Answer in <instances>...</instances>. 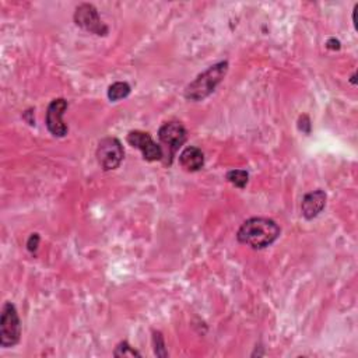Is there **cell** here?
<instances>
[{"mask_svg": "<svg viewBox=\"0 0 358 358\" xmlns=\"http://www.w3.org/2000/svg\"><path fill=\"white\" fill-rule=\"evenodd\" d=\"M282 234L279 224L266 217H252L242 222L237 233V241L252 249H264L275 244Z\"/></svg>", "mask_w": 358, "mask_h": 358, "instance_id": "1", "label": "cell"}, {"mask_svg": "<svg viewBox=\"0 0 358 358\" xmlns=\"http://www.w3.org/2000/svg\"><path fill=\"white\" fill-rule=\"evenodd\" d=\"M229 72V62L221 61L218 63H214L213 66L207 67L204 72H202L193 81H191L185 88V98L192 103H200L210 97L217 85L224 80Z\"/></svg>", "mask_w": 358, "mask_h": 358, "instance_id": "2", "label": "cell"}, {"mask_svg": "<svg viewBox=\"0 0 358 358\" xmlns=\"http://www.w3.org/2000/svg\"><path fill=\"white\" fill-rule=\"evenodd\" d=\"M188 139V130L178 120H169L160 126L158 140L164 153V164L171 165L175 154L179 151Z\"/></svg>", "mask_w": 358, "mask_h": 358, "instance_id": "3", "label": "cell"}, {"mask_svg": "<svg viewBox=\"0 0 358 358\" xmlns=\"http://www.w3.org/2000/svg\"><path fill=\"white\" fill-rule=\"evenodd\" d=\"M21 339V321L14 304L5 302L0 315V346L10 348Z\"/></svg>", "mask_w": 358, "mask_h": 358, "instance_id": "4", "label": "cell"}, {"mask_svg": "<svg viewBox=\"0 0 358 358\" xmlns=\"http://www.w3.org/2000/svg\"><path fill=\"white\" fill-rule=\"evenodd\" d=\"M73 19H74L76 25L87 32H92L98 36H105L109 32V28L101 20L96 6L90 5V3L78 5L76 8Z\"/></svg>", "mask_w": 358, "mask_h": 358, "instance_id": "5", "label": "cell"}, {"mask_svg": "<svg viewBox=\"0 0 358 358\" xmlns=\"http://www.w3.org/2000/svg\"><path fill=\"white\" fill-rule=\"evenodd\" d=\"M96 156L100 167L104 171H114L120 167L125 157V150L119 139L104 138L98 143Z\"/></svg>", "mask_w": 358, "mask_h": 358, "instance_id": "6", "label": "cell"}, {"mask_svg": "<svg viewBox=\"0 0 358 358\" xmlns=\"http://www.w3.org/2000/svg\"><path fill=\"white\" fill-rule=\"evenodd\" d=\"M127 143L142 151L143 158L149 162H154V161H162L164 158V153L160 145H157L153 138L147 131L143 130H131L127 133L126 138Z\"/></svg>", "mask_w": 358, "mask_h": 358, "instance_id": "7", "label": "cell"}, {"mask_svg": "<svg viewBox=\"0 0 358 358\" xmlns=\"http://www.w3.org/2000/svg\"><path fill=\"white\" fill-rule=\"evenodd\" d=\"M69 108V103L65 98H56L51 101L47 109V115H45V123L50 133L55 138H65L69 127L63 120V115Z\"/></svg>", "mask_w": 358, "mask_h": 358, "instance_id": "8", "label": "cell"}, {"mask_svg": "<svg viewBox=\"0 0 358 358\" xmlns=\"http://www.w3.org/2000/svg\"><path fill=\"white\" fill-rule=\"evenodd\" d=\"M326 200H328V196H326L325 191H322V189H317V191H312V192L306 193L301 203V213H302L304 218L313 220L315 217H318L324 211V209L326 206Z\"/></svg>", "mask_w": 358, "mask_h": 358, "instance_id": "9", "label": "cell"}, {"mask_svg": "<svg viewBox=\"0 0 358 358\" xmlns=\"http://www.w3.org/2000/svg\"><path fill=\"white\" fill-rule=\"evenodd\" d=\"M179 165L187 172H198L204 167V154L199 147L188 146L179 154Z\"/></svg>", "mask_w": 358, "mask_h": 358, "instance_id": "10", "label": "cell"}, {"mask_svg": "<svg viewBox=\"0 0 358 358\" xmlns=\"http://www.w3.org/2000/svg\"><path fill=\"white\" fill-rule=\"evenodd\" d=\"M131 93V88L126 81H116L108 88V98L111 103H116L119 100L127 98Z\"/></svg>", "mask_w": 358, "mask_h": 358, "instance_id": "11", "label": "cell"}, {"mask_svg": "<svg viewBox=\"0 0 358 358\" xmlns=\"http://www.w3.org/2000/svg\"><path fill=\"white\" fill-rule=\"evenodd\" d=\"M227 181L238 189H244L249 182V173L245 169H231L226 175Z\"/></svg>", "mask_w": 358, "mask_h": 358, "instance_id": "12", "label": "cell"}, {"mask_svg": "<svg viewBox=\"0 0 358 358\" xmlns=\"http://www.w3.org/2000/svg\"><path fill=\"white\" fill-rule=\"evenodd\" d=\"M114 355L115 357H142V354L136 348L131 347L127 341H120L116 346Z\"/></svg>", "mask_w": 358, "mask_h": 358, "instance_id": "13", "label": "cell"}, {"mask_svg": "<svg viewBox=\"0 0 358 358\" xmlns=\"http://www.w3.org/2000/svg\"><path fill=\"white\" fill-rule=\"evenodd\" d=\"M153 346H154V352L157 357H168V351L165 348V340L161 332L154 330L153 332Z\"/></svg>", "mask_w": 358, "mask_h": 358, "instance_id": "14", "label": "cell"}, {"mask_svg": "<svg viewBox=\"0 0 358 358\" xmlns=\"http://www.w3.org/2000/svg\"><path fill=\"white\" fill-rule=\"evenodd\" d=\"M39 241H41V237H39L38 233L31 234L30 238H28V241H27V249H28V252H31V253L36 252V249H38V246H39Z\"/></svg>", "mask_w": 358, "mask_h": 358, "instance_id": "15", "label": "cell"}, {"mask_svg": "<svg viewBox=\"0 0 358 358\" xmlns=\"http://www.w3.org/2000/svg\"><path fill=\"white\" fill-rule=\"evenodd\" d=\"M326 48L330 50V51H339L340 50V41L336 39V38H330L326 42Z\"/></svg>", "mask_w": 358, "mask_h": 358, "instance_id": "16", "label": "cell"}, {"mask_svg": "<svg viewBox=\"0 0 358 358\" xmlns=\"http://www.w3.org/2000/svg\"><path fill=\"white\" fill-rule=\"evenodd\" d=\"M350 81H351V84H355V73L351 76V78H350Z\"/></svg>", "mask_w": 358, "mask_h": 358, "instance_id": "17", "label": "cell"}]
</instances>
